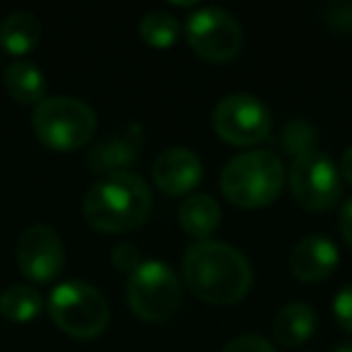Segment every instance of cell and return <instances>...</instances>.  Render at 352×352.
<instances>
[{"mask_svg": "<svg viewBox=\"0 0 352 352\" xmlns=\"http://www.w3.org/2000/svg\"><path fill=\"white\" fill-rule=\"evenodd\" d=\"M184 280L198 299L227 307L244 297L254 283L251 263L225 241H196L184 256Z\"/></svg>", "mask_w": 352, "mask_h": 352, "instance_id": "1", "label": "cell"}, {"mask_svg": "<svg viewBox=\"0 0 352 352\" xmlns=\"http://www.w3.org/2000/svg\"><path fill=\"white\" fill-rule=\"evenodd\" d=\"M150 186L128 169L99 176L82 198L85 220L104 234L135 230L150 217Z\"/></svg>", "mask_w": 352, "mask_h": 352, "instance_id": "2", "label": "cell"}, {"mask_svg": "<svg viewBox=\"0 0 352 352\" xmlns=\"http://www.w3.org/2000/svg\"><path fill=\"white\" fill-rule=\"evenodd\" d=\"M285 166L268 150H246L234 155L220 174V188L239 208H265L280 196Z\"/></svg>", "mask_w": 352, "mask_h": 352, "instance_id": "3", "label": "cell"}, {"mask_svg": "<svg viewBox=\"0 0 352 352\" xmlns=\"http://www.w3.org/2000/svg\"><path fill=\"white\" fill-rule=\"evenodd\" d=\"M34 133L46 147L58 152L78 150L97 131V113L87 102L70 94L46 97L32 113Z\"/></svg>", "mask_w": 352, "mask_h": 352, "instance_id": "4", "label": "cell"}, {"mask_svg": "<svg viewBox=\"0 0 352 352\" xmlns=\"http://www.w3.org/2000/svg\"><path fill=\"white\" fill-rule=\"evenodd\" d=\"M49 314L63 333L80 340L97 338L109 326V302L85 280H63L49 294Z\"/></svg>", "mask_w": 352, "mask_h": 352, "instance_id": "5", "label": "cell"}, {"mask_svg": "<svg viewBox=\"0 0 352 352\" xmlns=\"http://www.w3.org/2000/svg\"><path fill=\"white\" fill-rule=\"evenodd\" d=\"M182 302V280L164 261H142L128 278V304L142 321H166Z\"/></svg>", "mask_w": 352, "mask_h": 352, "instance_id": "6", "label": "cell"}, {"mask_svg": "<svg viewBox=\"0 0 352 352\" xmlns=\"http://www.w3.org/2000/svg\"><path fill=\"white\" fill-rule=\"evenodd\" d=\"M289 188L304 210L323 212L340 201L342 176L336 162L321 150L302 152L289 164Z\"/></svg>", "mask_w": 352, "mask_h": 352, "instance_id": "7", "label": "cell"}, {"mask_svg": "<svg viewBox=\"0 0 352 352\" xmlns=\"http://www.w3.org/2000/svg\"><path fill=\"white\" fill-rule=\"evenodd\" d=\"M186 39L203 60L227 63L239 56L244 34L230 10L220 6H203L186 17Z\"/></svg>", "mask_w": 352, "mask_h": 352, "instance_id": "8", "label": "cell"}, {"mask_svg": "<svg viewBox=\"0 0 352 352\" xmlns=\"http://www.w3.org/2000/svg\"><path fill=\"white\" fill-rule=\"evenodd\" d=\"M212 128L232 145H256L270 138L273 113L258 97L249 92H232L217 102L212 111Z\"/></svg>", "mask_w": 352, "mask_h": 352, "instance_id": "9", "label": "cell"}, {"mask_svg": "<svg viewBox=\"0 0 352 352\" xmlns=\"http://www.w3.org/2000/svg\"><path fill=\"white\" fill-rule=\"evenodd\" d=\"M17 265L32 283H51L65 265V246L51 225H32L17 241Z\"/></svg>", "mask_w": 352, "mask_h": 352, "instance_id": "10", "label": "cell"}, {"mask_svg": "<svg viewBox=\"0 0 352 352\" xmlns=\"http://www.w3.org/2000/svg\"><path fill=\"white\" fill-rule=\"evenodd\" d=\"M152 179L166 196H191L203 179V162L188 147H166L152 164Z\"/></svg>", "mask_w": 352, "mask_h": 352, "instance_id": "11", "label": "cell"}, {"mask_svg": "<svg viewBox=\"0 0 352 352\" xmlns=\"http://www.w3.org/2000/svg\"><path fill=\"white\" fill-rule=\"evenodd\" d=\"M338 261H340V251L336 241L321 234H309L294 244L289 254V270L294 278L304 283H316L336 270Z\"/></svg>", "mask_w": 352, "mask_h": 352, "instance_id": "12", "label": "cell"}, {"mask_svg": "<svg viewBox=\"0 0 352 352\" xmlns=\"http://www.w3.org/2000/svg\"><path fill=\"white\" fill-rule=\"evenodd\" d=\"M142 147L138 133H116L107 140L97 142L87 155V166L94 174H113L123 171V166L131 164Z\"/></svg>", "mask_w": 352, "mask_h": 352, "instance_id": "13", "label": "cell"}, {"mask_svg": "<svg viewBox=\"0 0 352 352\" xmlns=\"http://www.w3.org/2000/svg\"><path fill=\"white\" fill-rule=\"evenodd\" d=\"M318 316L311 304L289 302L273 318V336L283 347H299L316 333Z\"/></svg>", "mask_w": 352, "mask_h": 352, "instance_id": "14", "label": "cell"}, {"mask_svg": "<svg viewBox=\"0 0 352 352\" xmlns=\"http://www.w3.org/2000/svg\"><path fill=\"white\" fill-rule=\"evenodd\" d=\"M179 225L196 241H208L220 225V203L208 193H191L179 206Z\"/></svg>", "mask_w": 352, "mask_h": 352, "instance_id": "15", "label": "cell"}, {"mask_svg": "<svg viewBox=\"0 0 352 352\" xmlns=\"http://www.w3.org/2000/svg\"><path fill=\"white\" fill-rule=\"evenodd\" d=\"M44 27L34 12L15 10L0 22V46L10 56H27L41 41Z\"/></svg>", "mask_w": 352, "mask_h": 352, "instance_id": "16", "label": "cell"}, {"mask_svg": "<svg viewBox=\"0 0 352 352\" xmlns=\"http://www.w3.org/2000/svg\"><path fill=\"white\" fill-rule=\"evenodd\" d=\"M6 92L15 99L17 104H41L46 99V78L44 70L30 58H15L6 68L3 75Z\"/></svg>", "mask_w": 352, "mask_h": 352, "instance_id": "17", "label": "cell"}, {"mask_svg": "<svg viewBox=\"0 0 352 352\" xmlns=\"http://www.w3.org/2000/svg\"><path fill=\"white\" fill-rule=\"evenodd\" d=\"M44 309V299L32 285H10L0 292V314L8 321L27 323L36 318Z\"/></svg>", "mask_w": 352, "mask_h": 352, "instance_id": "18", "label": "cell"}, {"mask_svg": "<svg viewBox=\"0 0 352 352\" xmlns=\"http://www.w3.org/2000/svg\"><path fill=\"white\" fill-rule=\"evenodd\" d=\"M179 20L171 15L169 10H150L142 15L140 25H138V34L147 46L155 49H166L179 39Z\"/></svg>", "mask_w": 352, "mask_h": 352, "instance_id": "19", "label": "cell"}, {"mask_svg": "<svg viewBox=\"0 0 352 352\" xmlns=\"http://www.w3.org/2000/svg\"><path fill=\"white\" fill-rule=\"evenodd\" d=\"M285 147L289 152H294V157L314 150V128L304 121L287 123V128H285Z\"/></svg>", "mask_w": 352, "mask_h": 352, "instance_id": "20", "label": "cell"}, {"mask_svg": "<svg viewBox=\"0 0 352 352\" xmlns=\"http://www.w3.org/2000/svg\"><path fill=\"white\" fill-rule=\"evenodd\" d=\"M111 263L113 268L118 270V273H135L138 268H140V249H138L135 244H128V241H123V244L113 246L111 251Z\"/></svg>", "mask_w": 352, "mask_h": 352, "instance_id": "21", "label": "cell"}, {"mask_svg": "<svg viewBox=\"0 0 352 352\" xmlns=\"http://www.w3.org/2000/svg\"><path fill=\"white\" fill-rule=\"evenodd\" d=\"M222 352H275L268 338L258 336V333H244L230 340Z\"/></svg>", "mask_w": 352, "mask_h": 352, "instance_id": "22", "label": "cell"}, {"mask_svg": "<svg viewBox=\"0 0 352 352\" xmlns=\"http://www.w3.org/2000/svg\"><path fill=\"white\" fill-rule=\"evenodd\" d=\"M333 314H336V321L347 333H352V283L342 285L336 292V297H333Z\"/></svg>", "mask_w": 352, "mask_h": 352, "instance_id": "23", "label": "cell"}, {"mask_svg": "<svg viewBox=\"0 0 352 352\" xmlns=\"http://www.w3.org/2000/svg\"><path fill=\"white\" fill-rule=\"evenodd\" d=\"M331 12V25H338L340 30H352V3H336L328 8Z\"/></svg>", "mask_w": 352, "mask_h": 352, "instance_id": "24", "label": "cell"}, {"mask_svg": "<svg viewBox=\"0 0 352 352\" xmlns=\"http://www.w3.org/2000/svg\"><path fill=\"white\" fill-rule=\"evenodd\" d=\"M340 232L345 236V241L352 246V196L342 203L340 208Z\"/></svg>", "mask_w": 352, "mask_h": 352, "instance_id": "25", "label": "cell"}, {"mask_svg": "<svg viewBox=\"0 0 352 352\" xmlns=\"http://www.w3.org/2000/svg\"><path fill=\"white\" fill-rule=\"evenodd\" d=\"M340 176L345 179L347 184H352V145L342 152V160H340Z\"/></svg>", "mask_w": 352, "mask_h": 352, "instance_id": "26", "label": "cell"}, {"mask_svg": "<svg viewBox=\"0 0 352 352\" xmlns=\"http://www.w3.org/2000/svg\"><path fill=\"white\" fill-rule=\"evenodd\" d=\"M333 352H352V342H345V345H338Z\"/></svg>", "mask_w": 352, "mask_h": 352, "instance_id": "27", "label": "cell"}]
</instances>
